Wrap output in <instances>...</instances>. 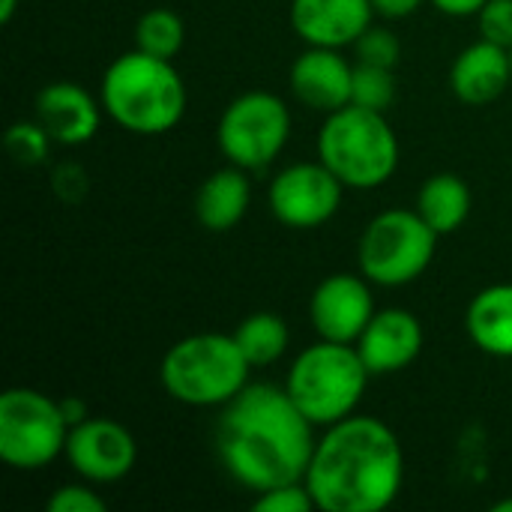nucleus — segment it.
Wrapping results in <instances>:
<instances>
[{
	"mask_svg": "<svg viewBox=\"0 0 512 512\" xmlns=\"http://www.w3.org/2000/svg\"><path fill=\"white\" fill-rule=\"evenodd\" d=\"M303 483L321 512L387 510L405 483L402 441L387 423L351 414L318 438Z\"/></svg>",
	"mask_w": 512,
	"mask_h": 512,
	"instance_id": "2",
	"label": "nucleus"
},
{
	"mask_svg": "<svg viewBox=\"0 0 512 512\" xmlns=\"http://www.w3.org/2000/svg\"><path fill=\"white\" fill-rule=\"evenodd\" d=\"M465 330L483 354L512 360V282L489 285L468 303Z\"/></svg>",
	"mask_w": 512,
	"mask_h": 512,
	"instance_id": "19",
	"label": "nucleus"
},
{
	"mask_svg": "<svg viewBox=\"0 0 512 512\" xmlns=\"http://www.w3.org/2000/svg\"><path fill=\"white\" fill-rule=\"evenodd\" d=\"M291 93L300 105L333 114L351 105V84H354V63H348L339 48L309 45L294 63L288 75Z\"/></svg>",
	"mask_w": 512,
	"mask_h": 512,
	"instance_id": "13",
	"label": "nucleus"
},
{
	"mask_svg": "<svg viewBox=\"0 0 512 512\" xmlns=\"http://www.w3.org/2000/svg\"><path fill=\"white\" fill-rule=\"evenodd\" d=\"M315 426L303 417L285 387L246 384L216 423V453L243 489L261 495L276 486L303 483L312 453Z\"/></svg>",
	"mask_w": 512,
	"mask_h": 512,
	"instance_id": "1",
	"label": "nucleus"
},
{
	"mask_svg": "<svg viewBox=\"0 0 512 512\" xmlns=\"http://www.w3.org/2000/svg\"><path fill=\"white\" fill-rule=\"evenodd\" d=\"M417 213L426 219V225L438 237L459 231L471 216V189H468V183L459 174H450V171L432 174L417 192Z\"/></svg>",
	"mask_w": 512,
	"mask_h": 512,
	"instance_id": "20",
	"label": "nucleus"
},
{
	"mask_svg": "<svg viewBox=\"0 0 512 512\" xmlns=\"http://www.w3.org/2000/svg\"><path fill=\"white\" fill-rule=\"evenodd\" d=\"M345 183L318 159L294 162L282 168L267 189L270 213L279 225L294 231H312L327 225L342 207Z\"/></svg>",
	"mask_w": 512,
	"mask_h": 512,
	"instance_id": "10",
	"label": "nucleus"
},
{
	"mask_svg": "<svg viewBox=\"0 0 512 512\" xmlns=\"http://www.w3.org/2000/svg\"><path fill=\"white\" fill-rule=\"evenodd\" d=\"M435 9H441L444 15H453V18H468V15H477L486 0H432Z\"/></svg>",
	"mask_w": 512,
	"mask_h": 512,
	"instance_id": "30",
	"label": "nucleus"
},
{
	"mask_svg": "<svg viewBox=\"0 0 512 512\" xmlns=\"http://www.w3.org/2000/svg\"><path fill=\"white\" fill-rule=\"evenodd\" d=\"M426 0H372L375 12L384 15V18H408L414 15Z\"/></svg>",
	"mask_w": 512,
	"mask_h": 512,
	"instance_id": "29",
	"label": "nucleus"
},
{
	"mask_svg": "<svg viewBox=\"0 0 512 512\" xmlns=\"http://www.w3.org/2000/svg\"><path fill=\"white\" fill-rule=\"evenodd\" d=\"M255 510L258 512H309L315 510L312 492L306 489V483H288V486H276L267 489L255 498Z\"/></svg>",
	"mask_w": 512,
	"mask_h": 512,
	"instance_id": "26",
	"label": "nucleus"
},
{
	"mask_svg": "<svg viewBox=\"0 0 512 512\" xmlns=\"http://www.w3.org/2000/svg\"><path fill=\"white\" fill-rule=\"evenodd\" d=\"M369 378L357 345L318 339L294 357L285 390L315 429H327L357 411Z\"/></svg>",
	"mask_w": 512,
	"mask_h": 512,
	"instance_id": "5",
	"label": "nucleus"
},
{
	"mask_svg": "<svg viewBox=\"0 0 512 512\" xmlns=\"http://www.w3.org/2000/svg\"><path fill=\"white\" fill-rule=\"evenodd\" d=\"M318 159L345 189H378L399 168V138L384 111L345 105L318 132Z\"/></svg>",
	"mask_w": 512,
	"mask_h": 512,
	"instance_id": "6",
	"label": "nucleus"
},
{
	"mask_svg": "<svg viewBox=\"0 0 512 512\" xmlns=\"http://www.w3.org/2000/svg\"><path fill=\"white\" fill-rule=\"evenodd\" d=\"M186 42V24L174 9L156 6L147 9L135 24V48L153 54V57H177Z\"/></svg>",
	"mask_w": 512,
	"mask_h": 512,
	"instance_id": "22",
	"label": "nucleus"
},
{
	"mask_svg": "<svg viewBox=\"0 0 512 512\" xmlns=\"http://www.w3.org/2000/svg\"><path fill=\"white\" fill-rule=\"evenodd\" d=\"M357 351L372 375H396L423 351V324L408 309H378L357 339Z\"/></svg>",
	"mask_w": 512,
	"mask_h": 512,
	"instance_id": "14",
	"label": "nucleus"
},
{
	"mask_svg": "<svg viewBox=\"0 0 512 512\" xmlns=\"http://www.w3.org/2000/svg\"><path fill=\"white\" fill-rule=\"evenodd\" d=\"M45 510L48 512H105L108 504L105 498L84 486V483H69V486H60L48 501H45Z\"/></svg>",
	"mask_w": 512,
	"mask_h": 512,
	"instance_id": "27",
	"label": "nucleus"
},
{
	"mask_svg": "<svg viewBox=\"0 0 512 512\" xmlns=\"http://www.w3.org/2000/svg\"><path fill=\"white\" fill-rule=\"evenodd\" d=\"M510 60H512V48H510Z\"/></svg>",
	"mask_w": 512,
	"mask_h": 512,
	"instance_id": "34",
	"label": "nucleus"
},
{
	"mask_svg": "<svg viewBox=\"0 0 512 512\" xmlns=\"http://www.w3.org/2000/svg\"><path fill=\"white\" fill-rule=\"evenodd\" d=\"M186 84L171 60L132 48L114 57L99 84L105 114L132 135H165L186 114Z\"/></svg>",
	"mask_w": 512,
	"mask_h": 512,
	"instance_id": "3",
	"label": "nucleus"
},
{
	"mask_svg": "<svg viewBox=\"0 0 512 512\" xmlns=\"http://www.w3.org/2000/svg\"><path fill=\"white\" fill-rule=\"evenodd\" d=\"M396 99V75L384 66L354 63V84H351V105L369 111H387Z\"/></svg>",
	"mask_w": 512,
	"mask_h": 512,
	"instance_id": "23",
	"label": "nucleus"
},
{
	"mask_svg": "<svg viewBox=\"0 0 512 512\" xmlns=\"http://www.w3.org/2000/svg\"><path fill=\"white\" fill-rule=\"evenodd\" d=\"M480 21V36L512 48V0H486V6L477 12Z\"/></svg>",
	"mask_w": 512,
	"mask_h": 512,
	"instance_id": "28",
	"label": "nucleus"
},
{
	"mask_svg": "<svg viewBox=\"0 0 512 512\" xmlns=\"http://www.w3.org/2000/svg\"><path fill=\"white\" fill-rule=\"evenodd\" d=\"M512 84L510 48L489 39L468 45L450 66V90L465 105H492Z\"/></svg>",
	"mask_w": 512,
	"mask_h": 512,
	"instance_id": "17",
	"label": "nucleus"
},
{
	"mask_svg": "<svg viewBox=\"0 0 512 512\" xmlns=\"http://www.w3.org/2000/svg\"><path fill=\"white\" fill-rule=\"evenodd\" d=\"M15 9H18V0H0V21L9 24L12 15H15Z\"/></svg>",
	"mask_w": 512,
	"mask_h": 512,
	"instance_id": "32",
	"label": "nucleus"
},
{
	"mask_svg": "<svg viewBox=\"0 0 512 512\" xmlns=\"http://www.w3.org/2000/svg\"><path fill=\"white\" fill-rule=\"evenodd\" d=\"M48 141H51V135L39 126V120L15 123L6 132V150L21 165H39L48 153Z\"/></svg>",
	"mask_w": 512,
	"mask_h": 512,
	"instance_id": "25",
	"label": "nucleus"
},
{
	"mask_svg": "<svg viewBox=\"0 0 512 512\" xmlns=\"http://www.w3.org/2000/svg\"><path fill=\"white\" fill-rule=\"evenodd\" d=\"M63 456L78 477H84L87 483L105 486L132 474L138 462V444L132 432L120 426L117 420L87 417L84 423L69 429Z\"/></svg>",
	"mask_w": 512,
	"mask_h": 512,
	"instance_id": "11",
	"label": "nucleus"
},
{
	"mask_svg": "<svg viewBox=\"0 0 512 512\" xmlns=\"http://www.w3.org/2000/svg\"><path fill=\"white\" fill-rule=\"evenodd\" d=\"M69 429L60 399L33 387H12L0 396V459L15 471H42L63 456Z\"/></svg>",
	"mask_w": 512,
	"mask_h": 512,
	"instance_id": "8",
	"label": "nucleus"
},
{
	"mask_svg": "<svg viewBox=\"0 0 512 512\" xmlns=\"http://www.w3.org/2000/svg\"><path fill=\"white\" fill-rule=\"evenodd\" d=\"M291 138V111L282 96L270 90H246L234 96L216 126L219 150L228 165L261 171L279 159Z\"/></svg>",
	"mask_w": 512,
	"mask_h": 512,
	"instance_id": "9",
	"label": "nucleus"
},
{
	"mask_svg": "<svg viewBox=\"0 0 512 512\" xmlns=\"http://www.w3.org/2000/svg\"><path fill=\"white\" fill-rule=\"evenodd\" d=\"M375 300L366 276L354 273H333L318 282L309 297V318L318 339L357 345L366 324L375 315Z\"/></svg>",
	"mask_w": 512,
	"mask_h": 512,
	"instance_id": "12",
	"label": "nucleus"
},
{
	"mask_svg": "<svg viewBox=\"0 0 512 512\" xmlns=\"http://www.w3.org/2000/svg\"><path fill=\"white\" fill-rule=\"evenodd\" d=\"M438 234L417 210H384L369 219L357 243L360 273L384 288L417 282L435 258Z\"/></svg>",
	"mask_w": 512,
	"mask_h": 512,
	"instance_id": "7",
	"label": "nucleus"
},
{
	"mask_svg": "<svg viewBox=\"0 0 512 512\" xmlns=\"http://www.w3.org/2000/svg\"><path fill=\"white\" fill-rule=\"evenodd\" d=\"M102 111V102L75 81H51L36 93V120L51 141L63 147H78L96 138Z\"/></svg>",
	"mask_w": 512,
	"mask_h": 512,
	"instance_id": "15",
	"label": "nucleus"
},
{
	"mask_svg": "<svg viewBox=\"0 0 512 512\" xmlns=\"http://www.w3.org/2000/svg\"><path fill=\"white\" fill-rule=\"evenodd\" d=\"M60 408H63V417H66L69 426H78V423H84L90 417L87 405L81 399H75V396L72 399H60Z\"/></svg>",
	"mask_w": 512,
	"mask_h": 512,
	"instance_id": "31",
	"label": "nucleus"
},
{
	"mask_svg": "<svg viewBox=\"0 0 512 512\" xmlns=\"http://www.w3.org/2000/svg\"><path fill=\"white\" fill-rule=\"evenodd\" d=\"M234 339H237L243 357L249 360V366L261 369V366L276 363L288 351L291 330H288L285 318L276 312H252L237 324Z\"/></svg>",
	"mask_w": 512,
	"mask_h": 512,
	"instance_id": "21",
	"label": "nucleus"
},
{
	"mask_svg": "<svg viewBox=\"0 0 512 512\" xmlns=\"http://www.w3.org/2000/svg\"><path fill=\"white\" fill-rule=\"evenodd\" d=\"M495 512H512V498H504V501H498L495 507H492Z\"/></svg>",
	"mask_w": 512,
	"mask_h": 512,
	"instance_id": "33",
	"label": "nucleus"
},
{
	"mask_svg": "<svg viewBox=\"0 0 512 512\" xmlns=\"http://www.w3.org/2000/svg\"><path fill=\"white\" fill-rule=\"evenodd\" d=\"M372 0H291L288 18L306 45L345 48L372 24Z\"/></svg>",
	"mask_w": 512,
	"mask_h": 512,
	"instance_id": "16",
	"label": "nucleus"
},
{
	"mask_svg": "<svg viewBox=\"0 0 512 512\" xmlns=\"http://www.w3.org/2000/svg\"><path fill=\"white\" fill-rule=\"evenodd\" d=\"M249 372L234 333H195L165 351L159 381L180 405L222 408L249 384Z\"/></svg>",
	"mask_w": 512,
	"mask_h": 512,
	"instance_id": "4",
	"label": "nucleus"
},
{
	"mask_svg": "<svg viewBox=\"0 0 512 512\" xmlns=\"http://www.w3.org/2000/svg\"><path fill=\"white\" fill-rule=\"evenodd\" d=\"M357 63H369V66H384V69H396L399 57H402V42L393 30L387 27H375L369 24L360 39L351 45Z\"/></svg>",
	"mask_w": 512,
	"mask_h": 512,
	"instance_id": "24",
	"label": "nucleus"
},
{
	"mask_svg": "<svg viewBox=\"0 0 512 512\" xmlns=\"http://www.w3.org/2000/svg\"><path fill=\"white\" fill-rule=\"evenodd\" d=\"M249 204H252V186H249L246 171L237 165H228V168L213 171L198 186L195 216L207 231L225 234L243 222V216L249 213Z\"/></svg>",
	"mask_w": 512,
	"mask_h": 512,
	"instance_id": "18",
	"label": "nucleus"
}]
</instances>
